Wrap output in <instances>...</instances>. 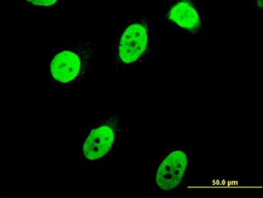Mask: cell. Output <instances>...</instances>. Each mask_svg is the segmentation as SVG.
I'll use <instances>...</instances> for the list:
<instances>
[{
    "label": "cell",
    "instance_id": "277c9868",
    "mask_svg": "<svg viewBox=\"0 0 263 198\" xmlns=\"http://www.w3.org/2000/svg\"><path fill=\"white\" fill-rule=\"evenodd\" d=\"M189 153L185 149L171 150L163 158L156 174V184L162 192L173 194L188 174Z\"/></svg>",
    "mask_w": 263,
    "mask_h": 198
},
{
    "label": "cell",
    "instance_id": "3957f363",
    "mask_svg": "<svg viewBox=\"0 0 263 198\" xmlns=\"http://www.w3.org/2000/svg\"><path fill=\"white\" fill-rule=\"evenodd\" d=\"M120 123V115H114L87 130L79 145L83 159L97 162L107 157L116 147Z\"/></svg>",
    "mask_w": 263,
    "mask_h": 198
},
{
    "label": "cell",
    "instance_id": "5b68a950",
    "mask_svg": "<svg viewBox=\"0 0 263 198\" xmlns=\"http://www.w3.org/2000/svg\"><path fill=\"white\" fill-rule=\"evenodd\" d=\"M171 23L187 33H196L202 29L203 18L194 3L187 0L177 1L167 11Z\"/></svg>",
    "mask_w": 263,
    "mask_h": 198
},
{
    "label": "cell",
    "instance_id": "52a82bcc",
    "mask_svg": "<svg viewBox=\"0 0 263 198\" xmlns=\"http://www.w3.org/2000/svg\"><path fill=\"white\" fill-rule=\"evenodd\" d=\"M254 5L256 6V7H259V9H261L262 8V1L260 0V1H256L255 3H254Z\"/></svg>",
    "mask_w": 263,
    "mask_h": 198
},
{
    "label": "cell",
    "instance_id": "8992f818",
    "mask_svg": "<svg viewBox=\"0 0 263 198\" xmlns=\"http://www.w3.org/2000/svg\"><path fill=\"white\" fill-rule=\"evenodd\" d=\"M61 1L58 0H27L24 5L27 6H39V7H52L59 5Z\"/></svg>",
    "mask_w": 263,
    "mask_h": 198
},
{
    "label": "cell",
    "instance_id": "6da1fadb",
    "mask_svg": "<svg viewBox=\"0 0 263 198\" xmlns=\"http://www.w3.org/2000/svg\"><path fill=\"white\" fill-rule=\"evenodd\" d=\"M93 51L92 42H84L52 52L48 62L49 80L57 84L81 82L90 72Z\"/></svg>",
    "mask_w": 263,
    "mask_h": 198
},
{
    "label": "cell",
    "instance_id": "7a4b0ae2",
    "mask_svg": "<svg viewBox=\"0 0 263 198\" xmlns=\"http://www.w3.org/2000/svg\"><path fill=\"white\" fill-rule=\"evenodd\" d=\"M152 47V27L143 16L121 32L114 47V64L119 69L136 66L148 56Z\"/></svg>",
    "mask_w": 263,
    "mask_h": 198
}]
</instances>
